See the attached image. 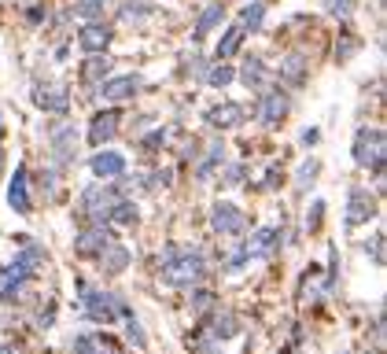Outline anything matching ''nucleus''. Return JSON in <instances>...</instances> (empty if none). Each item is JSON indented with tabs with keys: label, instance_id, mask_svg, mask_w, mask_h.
Listing matches in <instances>:
<instances>
[{
	"label": "nucleus",
	"instance_id": "nucleus-1",
	"mask_svg": "<svg viewBox=\"0 0 387 354\" xmlns=\"http://www.w3.org/2000/svg\"><path fill=\"white\" fill-rule=\"evenodd\" d=\"M207 273V262L200 251L192 248H181V243H174V248H166L162 258H159V277L170 284V288H192L200 284Z\"/></svg>",
	"mask_w": 387,
	"mask_h": 354
},
{
	"label": "nucleus",
	"instance_id": "nucleus-2",
	"mask_svg": "<svg viewBox=\"0 0 387 354\" xmlns=\"http://www.w3.org/2000/svg\"><path fill=\"white\" fill-rule=\"evenodd\" d=\"M383 155H387V141H383V129L376 126H361L358 137H354V163L373 170L376 177L383 173Z\"/></svg>",
	"mask_w": 387,
	"mask_h": 354
},
{
	"label": "nucleus",
	"instance_id": "nucleus-3",
	"mask_svg": "<svg viewBox=\"0 0 387 354\" xmlns=\"http://www.w3.org/2000/svg\"><path fill=\"white\" fill-rule=\"evenodd\" d=\"M122 299L111 295V292H100V288H81V310L85 318L96 321V325H111L118 314H122Z\"/></svg>",
	"mask_w": 387,
	"mask_h": 354
},
{
	"label": "nucleus",
	"instance_id": "nucleus-4",
	"mask_svg": "<svg viewBox=\"0 0 387 354\" xmlns=\"http://www.w3.org/2000/svg\"><path fill=\"white\" fill-rule=\"evenodd\" d=\"M118 199L122 196H118L115 185H89V188L81 192V211L89 214L96 226H103V221L111 218V207L118 203Z\"/></svg>",
	"mask_w": 387,
	"mask_h": 354
},
{
	"label": "nucleus",
	"instance_id": "nucleus-5",
	"mask_svg": "<svg viewBox=\"0 0 387 354\" xmlns=\"http://www.w3.org/2000/svg\"><path fill=\"white\" fill-rule=\"evenodd\" d=\"M210 226H214V233H222V236H236V233H244L247 218H244V211L236 203H214L210 207Z\"/></svg>",
	"mask_w": 387,
	"mask_h": 354
},
{
	"label": "nucleus",
	"instance_id": "nucleus-6",
	"mask_svg": "<svg viewBox=\"0 0 387 354\" xmlns=\"http://www.w3.org/2000/svg\"><path fill=\"white\" fill-rule=\"evenodd\" d=\"M369 218H376V199L369 196V188H351L347 196V226H365Z\"/></svg>",
	"mask_w": 387,
	"mask_h": 354
},
{
	"label": "nucleus",
	"instance_id": "nucleus-7",
	"mask_svg": "<svg viewBox=\"0 0 387 354\" xmlns=\"http://www.w3.org/2000/svg\"><path fill=\"white\" fill-rule=\"evenodd\" d=\"M118 122H122V115H118L115 107H107V111H100V115H93V122H89V144L93 148H103L118 133Z\"/></svg>",
	"mask_w": 387,
	"mask_h": 354
},
{
	"label": "nucleus",
	"instance_id": "nucleus-8",
	"mask_svg": "<svg viewBox=\"0 0 387 354\" xmlns=\"http://www.w3.org/2000/svg\"><path fill=\"white\" fill-rule=\"evenodd\" d=\"M137 93H140V78L137 74H118V78H103L100 81V96L111 100V103L129 100V96H137Z\"/></svg>",
	"mask_w": 387,
	"mask_h": 354
},
{
	"label": "nucleus",
	"instance_id": "nucleus-9",
	"mask_svg": "<svg viewBox=\"0 0 387 354\" xmlns=\"http://www.w3.org/2000/svg\"><path fill=\"white\" fill-rule=\"evenodd\" d=\"M33 103L41 111H52V115H63L71 107V96H67V85H37L33 88Z\"/></svg>",
	"mask_w": 387,
	"mask_h": 354
},
{
	"label": "nucleus",
	"instance_id": "nucleus-10",
	"mask_svg": "<svg viewBox=\"0 0 387 354\" xmlns=\"http://www.w3.org/2000/svg\"><path fill=\"white\" fill-rule=\"evenodd\" d=\"M8 203L15 214H30V181H26V166L19 163L11 181H8Z\"/></svg>",
	"mask_w": 387,
	"mask_h": 354
},
{
	"label": "nucleus",
	"instance_id": "nucleus-11",
	"mask_svg": "<svg viewBox=\"0 0 387 354\" xmlns=\"http://www.w3.org/2000/svg\"><path fill=\"white\" fill-rule=\"evenodd\" d=\"M111 240H115L111 229H103V226H89V229H81V233L74 236V251H78V255H100Z\"/></svg>",
	"mask_w": 387,
	"mask_h": 354
},
{
	"label": "nucleus",
	"instance_id": "nucleus-12",
	"mask_svg": "<svg viewBox=\"0 0 387 354\" xmlns=\"http://www.w3.org/2000/svg\"><path fill=\"white\" fill-rule=\"evenodd\" d=\"M244 115H247V111L240 103L225 100V103L207 111V126H214V129H236V126H244Z\"/></svg>",
	"mask_w": 387,
	"mask_h": 354
},
{
	"label": "nucleus",
	"instance_id": "nucleus-13",
	"mask_svg": "<svg viewBox=\"0 0 387 354\" xmlns=\"http://www.w3.org/2000/svg\"><path fill=\"white\" fill-rule=\"evenodd\" d=\"M288 107H291L288 93L273 88V93H266V96H262V103H258V118H262L266 126H277V122H281V118L288 115Z\"/></svg>",
	"mask_w": 387,
	"mask_h": 354
},
{
	"label": "nucleus",
	"instance_id": "nucleus-14",
	"mask_svg": "<svg viewBox=\"0 0 387 354\" xmlns=\"http://www.w3.org/2000/svg\"><path fill=\"white\" fill-rule=\"evenodd\" d=\"M78 44H81L85 52L96 56V52H103L107 44H111V30H107L103 22H85V26L78 30Z\"/></svg>",
	"mask_w": 387,
	"mask_h": 354
},
{
	"label": "nucleus",
	"instance_id": "nucleus-15",
	"mask_svg": "<svg viewBox=\"0 0 387 354\" xmlns=\"http://www.w3.org/2000/svg\"><path fill=\"white\" fill-rule=\"evenodd\" d=\"M89 166H93V173L96 177H118V173H125V155L122 151H111V148H103L100 155H93L89 159Z\"/></svg>",
	"mask_w": 387,
	"mask_h": 354
},
{
	"label": "nucleus",
	"instance_id": "nucleus-16",
	"mask_svg": "<svg viewBox=\"0 0 387 354\" xmlns=\"http://www.w3.org/2000/svg\"><path fill=\"white\" fill-rule=\"evenodd\" d=\"M277 243H281V229H258L244 243V251H247V258H269L277 251Z\"/></svg>",
	"mask_w": 387,
	"mask_h": 354
},
{
	"label": "nucleus",
	"instance_id": "nucleus-17",
	"mask_svg": "<svg viewBox=\"0 0 387 354\" xmlns=\"http://www.w3.org/2000/svg\"><path fill=\"white\" fill-rule=\"evenodd\" d=\"M48 144H52L56 163H71V159H74V144H78L74 126H56V129H52V137H48Z\"/></svg>",
	"mask_w": 387,
	"mask_h": 354
},
{
	"label": "nucleus",
	"instance_id": "nucleus-18",
	"mask_svg": "<svg viewBox=\"0 0 387 354\" xmlns=\"http://www.w3.org/2000/svg\"><path fill=\"white\" fill-rule=\"evenodd\" d=\"M74 354H118L111 336H100V332H85L74 340Z\"/></svg>",
	"mask_w": 387,
	"mask_h": 354
},
{
	"label": "nucleus",
	"instance_id": "nucleus-19",
	"mask_svg": "<svg viewBox=\"0 0 387 354\" xmlns=\"http://www.w3.org/2000/svg\"><path fill=\"white\" fill-rule=\"evenodd\" d=\"M100 266H103V273H111V277H118L125 266H129V248L125 243H107V248L100 251Z\"/></svg>",
	"mask_w": 387,
	"mask_h": 354
},
{
	"label": "nucleus",
	"instance_id": "nucleus-20",
	"mask_svg": "<svg viewBox=\"0 0 387 354\" xmlns=\"http://www.w3.org/2000/svg\"><path fill=\"white\" fill-rule=\"evenodd\" d=\"M26 280H30V277H23V273L15 270V266H0V303L15 299L19 292H23Z\"/></svg>",
	"mask_w": 387,
	"mask_h": 354
},
{
	"label": "nucleus",
	"instance_id": "nucleus-21",
	"mask_svg": "<svg viewBox=\"0 0 387 354\" xmlns=\"http://www.w3.org/2000/svg\"><path fill=\"white\" fill-rule=\"evenodd\" d=\"M281 81L303 85V81H306V56H299V52L284 56V59H281Z\"/></svg>",
	"mask_w": 387,
	"mask_h": 354
},
{
	"label": "nucleus",
	"instance_id": "nucleus-22",
	"mask_svg": "<svg viewBox=\"0 0 387 354\" xmlns=\"http://www.w3.org/2000/svg\"><path fill=\"white\" fill-rule=\"evenodd\" d=\"M41 262H45V251H41L37 243H26V248H23V251L15 255V262H11V266H15V270L23 273V277H33Z\"/></svg>",
	"mask_w": 387,
	"mask_h": 354
},
{
	"label": "nucleus",
	"instance_id": "nucleus-23",
	"mask_svg": "<svg viewBox=\"0 0 387 354\" xmlns=\"http://www.w3.org/2000/svg\"><path fill=\"white\" fill-rule=\"evenodd\" d=\"M262 22H266V4L262 0H251V4H244V11H240V30L247 34H254V30H262Z\"/></svg>",
	"mask_w": 387,
	"mask_h": 354
},
{
	"label": "nucleus",
	"instance_id": "nucleus-24",
	"mask_svg": "<svg viewBox=\"0 0 387 354\" xmlns=\"http://www.w3.org/2000/svg\"><path fill=\"white\" fill-rule=\"evenodd\" d=\"M222 15H225V8L222 4H207V11L200 15V22H196V30H192V41H203L214 26L222 22Z\"/></svg>",
	"mask_w": 387,
	"mask_h": 354
},
{
	"label": "nucleus",
	"instance_id": "nucleus-25",
	"mask_svg": "<svg viewBox=\"0 0 387 354\" xmlns=\"http://www.w3.org/2000/svg\"><path fill=\"white\" fill-rule=\"evenodd\" d=\"M240 81H244L247 88H262V85H266V63L258 59V56H251V59L244 63V71H240Z\"/></svg>",
	"mask_w": 387,
	"mask_h": 354
},
{
	"label": "nucleus",
	"instance_id": "nucleus-26",
	"mask_svg": "<svg viewBox=\"0 0 387 354\" xmlns=\"http://www.w3.org/2000/svg\"><path fill=\"white\" fill-rule=\"evenodd\" d=\"M107 74H111V59H107V56H100V52H96V56H93L89 63H85V66H81V78H85V81H89V85H96V81H103Z\"/></svg>",
	"mask_w": 387,
	"mask_h": 354
},
{
	"label": "nucleus",
	"instance_id": "nucleus-27",
	"mask_svg": "<svg viewBox=\"0 0 387 354\" xmlns=\"http://www.w3.org/2000/svg\"><path fill=\"white\" fill-rule=\"evenodd\" d=\"M240 44H244V30H240V26H229V30L222 34V41H218V52H214V56H218V59H229V56H236V52H240Z\"/></svg>",
	"mask_w": 387,
	"mask_h": 354
},
{
	"label": "nucleus",
	"instance_id": "nucleus-28",
	"mask_svg": "<svg viewBox=\"0 0 387 354\" xmlns=\"http://www.w3.org/2000/svg\"><path fill=\"white\" fill-rule=\"evenodd\" d=\"M103 8H107V0H74V15H81L85 22H100Z\"/></svg>",
	"mask_w": 387,
	"mask_h": 354
},
{
	"label": "nucleus",
	"instance_id": "nucleus-29",
	"mask_svg": "<svg viewBox=\"0 0 387 354\" xmlns=\"http://www.w3.org/2000/svg\"><path fill=\"white\" fill-rule=\"evenodd\" d=\"M317 173H321V159H306L303 166H299V173H295V188L306 192V188L317 181Z\"/></svg>",
	"mask_w": 387,
	"mask_h": 354
},
{
	"label": "nucleus",
	"instance_id": "nucleus-30",
	"mask_svg": "<svg viewBox=\"0 0 387 354\" xmlns=\"http://www.w3.org/2000/svg\"><path fill=\"white\" fill-rule=\"evenodd\" d=\"M107 221H118V226H133L137 221V203L133 199H118V203L111 207V218Z\"/></svg>",
	"mask_w": 387,
	"mask_h": 354
},
{
	"label": "nucleus",
	"instance_id": "nucleus-31",
	"mask_svg": "<svg viewBox=\"0 0 387 354\" xmlns=\"http://www.w3.org/2000/svg\"><path fill=\"white\" fill-rule=\"evenodd\" d=\"M222 163H225V144H222V141H214V144L207 148V159L200 163V170H196V173H200V177H207L214 166H222Z\"/></svg>",
	"mask_w": 387,
	"mask_h": 354
},
{
	"label": "nucleus",
	"instance_id": "nucleus-32",
	"mask_svg": "<svg viewBox=\"0 0 387 354\" xmlns=\"http://www.w3.org/2000/svg\"><path fill=\"white\" fill-rule=\"evenodd\" d=\"M236 332H240V325H236L232 314H218V318H214V328H210L214 340H229V336H236Z\"/></svg>",
	"mask_w": 387,
	"mask_h": 354
},
{
	"label": "nucleus",
	"instance_id": "nucleus-33",
	"mask_svg": "<svg viewBox=\"0 0 387 354\" xmlns=\"http://www.w3.org/2000/svg\"><path fill=\"white\" fill-rule=\"evenodd\" d=\"M232 78H236V71L225 63V59H218V66H210V74H207V81L214 85V88H225V85H232Z\"/></svg>",
	"mask_w": 387,
	"mask_h": 354
},
{
	"label": "nucleus",
	"instance_id": "nucleus-34",
	"mask_svg": "<svg viewBox=\"0 0 387 354\" xmlns=\"http://www.w3.org/2000/svg\"><path fill=\"white\" fill-rule=\"evenodd\" d=\"M148 15H152V8H148V4H125L122 8V22H144Z\"/></svg>",
	"mask_w": 387,
	"mask_h": 354
},
{
	"label": "nucleus",
	"instance_id": "nucleus-35",
	"mask_svg": "<svg viewBox=\"0 0 387 354\" xmlns=\"http://www.w3.org/2000/svg\"><path fill=\"white\" fill-rule=\"evenodd\" d=\"M240 181H244V166H240V163H232V166L222 170V185L232 188V185H240Z\"/></svg>",
	"mask_w": 387,
	"mask_h": 354
},
{
	"label": "nucleus",
	"instance_id": "nucleus-36",
	"mask_svg": "<svg viewBox=\"0 0 387 354\" xmlns=\"http://www.w3.org/2000/svg\"><path fill=\"white\" fill-rule=\"evenodd\" d=\"M354 4H358V0H332V4H329V15H332V19H347V15L354 11Z\"/></svg>",
	"mask_w": 387,
	"mask_h": 354
},
{
	"label": "nucleus",
	"instance_id": "nucleus-37",
	"mask_svg": "<svg viewBox=\"0 0 387 354\" xmlns=\"http://www.w3.org/2000/svg\"><path fill=\"white\" fill-rule=\"evenodd\" d=\"M125 332H129V340H133L137 347H144L148 340H144V332H140V321L133 318V314H125Z\"/></svg>",
	"mask_w": 387,
	"mask_h": 354
},
{
	"label": "nucleus",
	"instance_id": "nucleus-38",
	"mask_svg": "<svg viewBox=\"0 0 387 354\" xmlns=\"http://www.w3.org/2000/svg\"><path fill=\"white\" fill-rule=\"evenodd\" d=\"M321 214H325V203H321V199H314L310 218H306V229H310V233H317V229H321Z\"/></svg>",
	"mask_w": 387,
	"mask_h": 354
},
{
	"label": "nucleus",
	"instance_id": "nucleus-39",
	"mask_svg": "<svg viewBox=\"0 0 387 354\" xmlns=\"http://www.w3.org/2000/svg\"><path fill=\"white\" fill-rule=\"evenodd\" d=\"M210 303H214L210 292H196V295H192V310H210Z\"/></svg>",
	"mask_w": 387,
	"mask_h": 354
},
{
	"label": "nucleus",
	"instance_id": "nucleus-40",
	"mask_svg": "<svg viewBox=\"0 0 387 354\" xmlns=\"http://www.w3.org/2000/svg\"><path fill=\"white\" fill-rule=\"evenodd\" d=\"M317 141H321L317 129H306V133H303V144H317Z\"/></svg>",
	"mask_w": 387,
	"mask_h": 354
},
{
	"label": "nucleus",
	"instance_id": "nucleus-41",
	"mask_svg": "<svg viewBox=\"0 0 387 354\" xmlns=\"http://www.w3.org/2000/svg\"><path fill=\"white\" fill-rule=\"evenodd\" d=\"M0 354H19L15 347H8V343H0Z\"/></svg>",
	"mask_w": 387,
	"mask_h": 354
},
{
	"label": "nucleus",
	"instance_id": "nucleus-42",
	"mask_svg": "<svg viewBox=\"0 0 387 354\" xmlns=\"http://www.w3.org/2000/svg\"><path fill=\"white\" fill-rule=\"evenodd\" d=\"M0 163H4V151H0Z\"/></svg>",
	"mask_w": 387,
	"mask_h": 354
},
{
	"label": "nucleus",
	"instance_id": "nucleus-43",
	"mask_svg": "<svg viewBox=\"0 0 387 354\" xmlns=\"http://www.w3.org/2000/svg\"><path fill=\"white\" fill-rule=\"evenodd\" d=\"M0 133H4V122H0Z\"/></svg>",
	"mask_w": 387,
	"mask_h": 354
}]
</instances>
